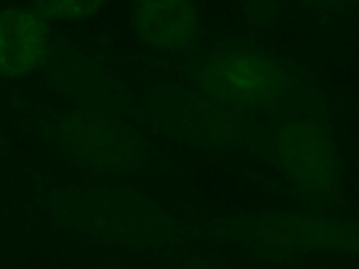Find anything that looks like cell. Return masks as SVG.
Masks as SVG:
<instances>
[{
	"mask_svg": "<svg viewBox=\"0 0 359 269\" xmlns=\"http://www.w3.org/2000/svg\"><path fill=\"white\" fill-rule=\"evenodd\" d=\"M189 76L196 91L243 113L279 106L293 87V77L280 60L245 45L201 55Z\"/></svg>",
	"mask_w": 359,
	"mask_h": 269,
	"instance_id": "cell-1",
	"label": "cell"
},
{
	"mask_svg": "<svg viewBox=\"0 0 359 269\" xmlns=\"http://www.w3.org/2000/svg\"><path fill=\"white\" fill-rule=\"evenodd\" d=\"M272 146L276 164L302 193L328 199L338 192V156L321 125L306 118L286 119L275 127Z\"/></svg>",
	"mask_w": 359,
	"mask_h": 269,
	"instance_id": "cell-2",
	"label": "cell"
},
{
	"mask_svg": "<svg viewBox=\"0 0 359 269\" xmlns=\"http://www.w3.org/2000/svg\"><path fill=\"white\" fill-rule=\"evenodd\" d=\"M241 234L285 251H331L359 255V223L317 213H275L241 220Z\"/></svg>",
	"mask_w": 359,
	"mask_h": 269,
	"instance_id": "cell-3",
	"label": "cell"
},
{
	"mask_svg": "<svg viewBox=\"0 0 359 269\" xmlns=\"http://www.w3.org/2000/svg\"><path fill=\"white\" fill-rule=\"evenodd\" d=\"M156 115L177 136L203 146H229L247 129L243 112L227 108L199 91L163 90L154 99Z\"/></svg>",
	"mask_w": 359,
	"mask_h": 269,
	"instance_id": "cell-4",
	"label": "cell"
},
{
	"mask_svg": "<svg viewBox=\"0 0 359 269\" xmlns=\"http://www.w3.org/2000/svg\"><path fill=\"white\" fill-rule=\"evenodd\" d=\"M59 133L69 150L101 170H122L139 157V143L121 123L97 112L76 111L59 120Z\"/></svg>",
	"mask_w": 359,
	"mask_h": 269,
	"instance_id": "cell-5",
	"label": "cell"
},
{
	"mask_svg": "<svg viewBox=\"0 0 359 269\" xmlns=\"http://www.w3.org/2000/svg\"><path fill=\"white\" fill-rule=\"evenodd\" d=\"M130 21L137 38L150 48L182 52L201 35L198 7L185 0H146L133 4Z\"/></svg>",
	"mask_w": 359,
	"mask_h": 269,
	"instance_id": "cell-6",
	"label": "cell"
},
{
	"mask_svg": "<svg viewBox=\"0 0 359 269\" xmlns=\"http://www.w3.org/2000/svg\"><path fill=\"white\" fill-rule=\"evenodd\" d=\"M50 39L46 20L31 7L0 10V76L18 78L38 70L48 59Z\"/></svg>",
	"mask_w": 359,
	"mask_h": 269,
	"instance_id": "cell-7",
	"label": "cell"
},
{
	"mask_svg": "<svg viewBox=\"0 0 359 269\" xmlns=\"http://www.w3.org/2000/svg\"><path fill=\"white\" fill-rule=\"evenodd\" d=\"M39 15L46 18L60 20H84L102 8L100 1H79V0H53V1H38L29 6Z\"/></svg>",
	"mask_w": 359,
	"mask_h": 269,
	"instance_id": "cell-8",
	"label": "cell"
}]
</instances>
